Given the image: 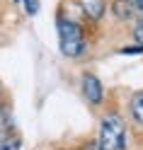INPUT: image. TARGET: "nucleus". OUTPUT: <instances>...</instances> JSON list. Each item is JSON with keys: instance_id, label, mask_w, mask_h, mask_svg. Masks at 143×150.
Here are the masks:
<instances>
[{"instance_id": "9d476101", "label": "nucleus", "mask_w": 143, "mask_h": 150, "mask_svg": "<svg viewBox=\"0 0 143 150\" xmlns=\"http://www.w3.org/2000/svg\"><path fill=\"white\" fill-rule=\"evenodd\" d=\"M143 49H141V46H133V49H131V46H126V49H121V53H141Z\"/></svg>"}, {"instance_id": "7ed1b4c3", "label": "nucleus", "mask_w": 143, "mask_h": 150, "mask_svg": "<svg viewBox=\"0 0 143 150\" xmlns=\"http://www.w3.org/2000/svg\"><path fill=\"white\" fill-rule=\"evenodd\" d=\"M83 92L88 97V102H92V104H100L102 102V82H100L97 75H92V73L83 75Z\"/></svg>"}, {"instance_id": "f257e3e1", "label": "nucleus", "mask_w": 143, "mask_h": 150, "mask_svg": "<svg viewBox=\"0 0 143 150\" xmlns=\"http://www.w3.org/2000/svg\"><path fill=\"white\" fill-rule=\"evenodd\" d=\"M100 145L102 150H124L126 148V126L121 116L107 114L100 124Z\"/></svg>"}, {"instance_id": "f8f14e48", "label": "nucleus", "mask_w": 143, "mask_h": 150, "mask_svg": "<svg viewBox=\"0 0 143 150\" xmlns=\"http://www.w3.org/2000/svg\"><path fill=\"white\" fill-rule=\"evenodd\" d=\"M0 136H3V133H0Z\"/></svg>"}, {"instance_id": "20e7f679", "label": "nucleus", "mask_w": 143, "mask_h": 150, "mask_svg": "<svg viewBox=\"0 0 143 150\" xmlns=\"http://www.w3.org/2000/svg\"><path fill=\"white\" fill-rule=\"evenodd\" d=\"M131 114H133V119L138 124H143V90L131 97Z\"/></svg>"}, {"instance_id": "9b49d317", "label": "nucleus", "mask_w": 143, "mask_h": 150, "mask_svg": "<svg viewBox=\"0 0 143 150\" xmlns=\"http://www.w3.org/2000/svg\"><path fill=\"white\" fill-rule=\"evenodd\" d=\"M131 5L136 7V10H141V12H143V0H131Z\"/></svg>"}, {"instance_id": "6e6552de", "label": "nucleus", "mask_w": 143, "mask_h": 150, "mask_svg": "<svg viewBox=\"0 0 143 150\" xmlns=\"http://www.w3.org/2000/svg\"><path fill=\"white\" fill-rule=\"evenodd\" d=\"M27 12L36 15V12H39V3H36V0H27Z\"/></svg>"}, {"instance_id": "1a4fd4ad", "label": "nucleus", "mask_w": 143, "mask_h": 150, "mask_svg": "<svg viewBox=\"0 0 143 150\" xmlns=\"http://www.w3.org/2000/svg\"><path fill=\"white\" fill-rule=\"evenodd\" d=\"M83 150H102V145H100V140H92V143H85Z\"/></svg>"}, {"instance_id": "423d86ee", "label": "nucleus", "mask_w": 143, "mask_h": 150, "mask_svg": "<svg viewBox=\"0 0 143 150\" xmlns=\"http://www.w3.org/2000/svg\"><path fill=\"white\" fill-rule=\"evenodd\" d=\"M0 150H20L15 138H7V136H0Z\"/></svg>"}, {"instance_id": "39448f33", "label": "nucleus", "mask_w": 143, "mask_h": 150, "mask_svg": "<svg viewBox=\"0 0 143 150\" xmlns=\"http://www.w3.org/2000/svg\"><path fill=\"white\" fill-rule=\"evenodd\" d=\"M85 12H88L90 17H100L102 15V3H97V0H88V3H85Z\"/></svg>"}, {"instance_id": "0eeeda50", "label": "nucleus", "mask_w": 143, "mask_h": 150, "mask_svg": "<svg viewBox=\"0 0 143 150\" xmlns=\"http://www.w3.org/2000/svg\"><path fill=\"white\" fill-rule=\"evenodd\" d=\"M133 39H136V46H141V49H143V22L133 29Z\"/></svg>"}, {"instance_id": "f03ea898", "label": "nucleus", "mask_w": 143, "mask_h": 150, "mask_svg": "<svg viewBox=\"0 0 143 150\" xmlns=\"http://www.w3.org/2000/svg\"><path fill=\"white\" fill-rule=\"evenodd\" d=\"M58 39H61V51L65 56H70V58H75V56H80L85 51L83 32L70 20H58Z\"/></svg>"}]
</instances>
